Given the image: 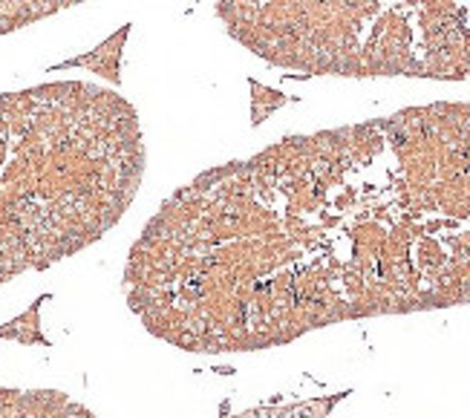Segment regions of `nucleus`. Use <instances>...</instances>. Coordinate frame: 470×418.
<instances>
[{
    "mask_svg": "<svg viewBox=\"0 0 470 418\" xmlns=\"http://www.w3.org/2000/svg\"><path fill=\"white\" fill-rule=\"evenodd\" d=\"M133 104L89 81L0 95V285L78 254L142 185Z\"/></svg>",
    "mask_w": 470,
    "mask_h": 418,
    "instance_id": "1",
    "label": "nucleus"
},
{
    "mask_svg": "<svg viewBox=\"0 0 470 418\" xmlns=\"http://www.w3.org/2000/svg\"><path fill=\"white\" fill-rule=\"evenodd\" d=\"M0 418H96L84 404L55 390L0 387Z\"/></svg>",
    "mask_w": 470,
    "mask_h": 418,
    "instance_id": "2",
    "label": "nucleus"
},
{
    "mask_svg": "<svg viewBox=\"0 0 470 418\" xmlns=\"http://www.w3.org/2000/svg\"><path fill=\"white\" fill-rule=\"evenodd\" d=\"M84 0H0V35L32 26L38 20L58 15L61 9L78 6Z\"/></svg>",
    "mask_w": 470,
    "mask_h": 418,
    "instance_id": "3",
    "label": "nucleus"
},
{
    "mask_svg": "<svg viewBox=\"0 0 470 418\" xmlns=\"http://www.w3.org/2000/svg\"><path fill=\"white\" fill-rule=\"evenodd\" d=\"M127 32H130V26L118 29V32H115L107 44L98 46L92 55L75 58V61H70L67 67H89V70H96L98 75H104V78H110L113 84H118V81H121V75H118V58H121V46H124Z\"/></svg>",
    "mask_w": 470,
    "mask_h": 418,
    "instance_id": "4",
    "label": "nucleus"
}]
</instances>
